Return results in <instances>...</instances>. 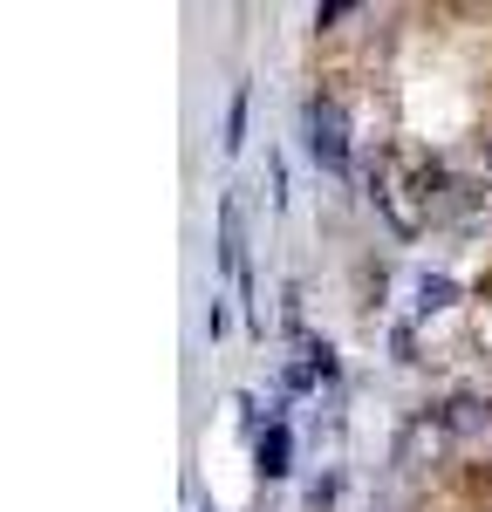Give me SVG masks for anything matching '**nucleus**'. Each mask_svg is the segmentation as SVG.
Here are the masks:
<instances>
[{
  "label": "nucleus",
  "mask_w": 492,
  "mask_h": 512,
  "mask_svg": "<svg viewBox=\"0 0 492 512\" xmlns=\"http://www.w3.org/2000/svg\"><path fill=\"white\" fill-rule=\"evenodd\" d=\"M301 123H308V158L322 164V171H349V117H342V103L315 96Z\"/></svg>",
  "instance_id": "obj_1"
},
{
  "label": "nucleus",
  "mask_w": 492,
  "mask_h": 512,
  "mask_svg": "<svg viewBox=\"0 0 492 512\" xmlns=\"http://www.w3.org/2000/svg\"><path fill=\"white\" fill-rule=\"evenodd\" d=\"M219 267L246 280V246H240V198L219 205Z\"/></svg>",
  "instance_id": "obj_2"
},
{
  "label": "nucleus",
  "mask_w": 492,
  "mask_h": 512,
  "mask_svg": "<svg viewBox=\"0 0 492 512\" xmlns=\"http://www.w3.org/2000/svg\"><path fill=\"white\" fill-rule=\"evenodd\" d=\"M438 424H445V437H492V403H451V410H438Z\"/></svg>",
  "instance_id": "obj_3"
},
{
  "label": "nucleus",
  "mask_w": 492,
  "mask_h": 512,
  "mask_svg": "<svg viewBox=\"0 0 492 512\" xmlns=\"http://www.w3.org/2000/svg\"><path fill=\"white\" fill-rule=\"evenodd\" d=\"M287 458H294V437H287V424H267V431H260V472L281 478Z\"/></svg>",
  "instance_id": "obj_4"
},
{
  "label": "nucleus",
  "mask_w": 492,
  "mask_h": 512,
  "mask_svg": "<svg viewBox=\"0 0 492 512\" xmlns=\"http://www.w3.org/2000/svg\"><path fill=\"white\" fill-rule=\"evenodd\" d=\"M240 130H246V89L233 96V110H226V151H240Z\"/></svg>",
  "instance_id": "obj_5"
}]
</instances>
